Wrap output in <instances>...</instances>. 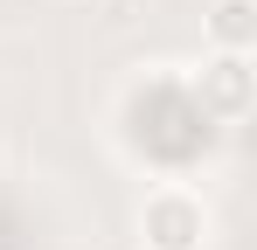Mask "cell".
I'll use <instances>...</instances> for the list:
<instances>
[{"label":"cell","mask_w":257,"mask_h":250,"mask_svg":"<svg viewBox=\"0 0 257 250\" xmlns=\"http://www.w3.org/2000/svg\"><path fill=\"white\" fill-rule=\"evenodd\" d=\"M215 132L222 125L195 104V83L188 77H146L125 97V146L146 167H160V174H188L215 146Z\"/></svg>","instance_id":"cell-1"},{"label":"cell","mask_w":257,"mask_h":250,"mask_svg":"<svg viewBox=\"0 0 257 250\" xmlns=\"http://www.w3.org/2000/svg\"><path fill=\"white\" fill-rule=\"evenodd\" d=\"M139 236L146 250H202L209 243V208L195 188H181V181H160L146 202H139Z\"/></svg>","instance_id":"cell-2"},{"label":"cell","mask_w":257,"mask_h":250,"mask_svg":"<svg viewBox=\"0 0 257 250\" xmlns=\"http://www.w3.org/2000/svg\"><path fill=\"white\" fill-rule=\"evenodd\" d=\"M188 83H195V104H202L215 125H236L250 111V56H222V49H215Z\"/></svg>","instance_id":"cell-3"},{"label":"cell","mask_w":257,"mask_h":250,"mask_svg":"<svg viewBox=\"0 0 257 250\" xmlns=\"http://www.w3.org/2000/svg\"><path fill=\"white\" fill-rule=\"evenodd\" d=\"M209 42L222 56H250L257 49V0H215L209 7Z\"/></svg>","instance_id":"cell-4"},{"label":"cell","mask_w":257,"mask_h":250,"mask_svg":"<svg viewBox=\"0 0 257 250\" xmlns=\"http://www.w3.org/2000/svg\"><path fill=\"white\" fill-rule=\"evenodd\" d=\"M70 7H90V0H70Z\"/></svg>","instance_id":"cell-5"}]
</instances>
